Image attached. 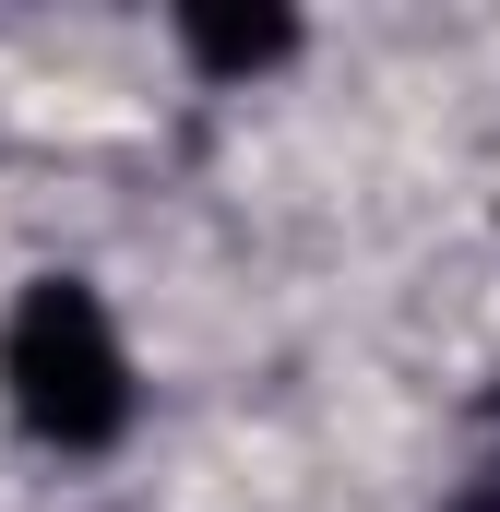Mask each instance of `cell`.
I'll return each mask as SVG.
<instances>
[{"label": "cell", "instance_id": "6da1fadb", "mask_svg": "<svg viewBox=\"0 0 500 512\" xmlns=\"http://www.w3.org/2000/svg\"><path fill=\"white\" fill-rule=\"evenodd\" d=\"M0 393L48 453H108L131 429V346L84 274H36L0 322Z\"/></svg>", "mask_w": 500, "mask_h": 512}, {"label": "cell", "instance_id": "7a4b0ae2", "mask_svg": "<svg viewBox=\"0 0 500 512\" xmlns=\"http://www.w3.org/2000/svg\"><path fill=\"white\" fill-rule=\"evenodd\" d=\"M179 48H191L215 84H250V72H274V60L298 48V12H215V0H191V12H179Z\"/></svg>", "mask_w": 500, "mask_h": 512}]
</instances>
